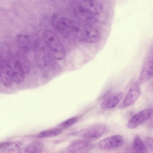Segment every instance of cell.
<instances>
[{"instance_id":"277c9868","label":"cell","mask_w":153,"mask_h":153,"mask_svg":"<svg viewBox=\"0 0 153 153\" xmlns=\"http://www.w3.org/2000/svg\"><path fill=\"white\" fill-rule=\"evenodd\" d=\"M108 130L107 127L104 124L96 125L81 130L74 133L90 141L96 140L104 134Z\"/></svg>"},{"instance_id":"ac0fdd59","label":"cell","mask_w":153,"mask_h":153,"mask_svg":"<svg viewBox=\"0 0 153 153\" xmlns=\"http://www.w3.org/2000/svg\"><path fill=\"white\" fill-rule=\"evenodd\" d=\"M62 131V129L59 128L51 129L41 132L37 136L39 138L52 137L60 134Z\"/></svg>"},{"instance_id":"5bb4252c","label":"cell","mask_w":153,"mask_h":153,"mask_svg":"<svg viewBox=\"0 0 153 153\" xmlns=\"http://www.w3.org/2000/svg\"><path fill=\"white\" fill-rule=\"evenodd\" d=\"M90 142L84 139L75 141L68 146V149L71 152H78L86 148L89 146Z\"/></svg>"},{"instance_id":"44dd1931","label":"cell","mask_w":153,"mask_h":153,"mask_svg":"<svg viewBox=\"0 0 153 153\" xmlns=\"http://www.w3.org/2000/svg\"><path fill=\"white\" fill-rule=\"evenodd\" d=\"M145 143L147 146L153 151V138L150 137H146L145 140Z\"/></svg>"},{"instance_id":"ffe728a7","label":"cell","mask_w":153,"mask_h":153,"mask_svg":"<svg viewBox=\"0 0 153 153\" xmlns=\"http://www.w3.org/2000/svg\"><path fill=\"white\" fill-rule=\"evenodd\" d=\"M79 119V117H71L61 123L59 126L63 128L68 127L75 123Z\"/></svg>"},{"instance_id":"d6986e66","label":"cell","mask_w":153,"mask_h":153,"mask_svg":"<svg viewBox=\"0 0 153 153\" xmlns=\"http://www.w3.org/2000/svg\"><path fill=\"white\" fill-rule=\"evenodd\" d=\"M19 144L17 143L4 142L0 144V152H10L18 149Z\"/></svg>"},{"instance_id":"52a82bcc","label":"cell","mask_w":153,"mask_h":153,"mask_svg":"<svg viewBox=\"0 0 153 153\" xmlns=\"http://www.w3.org/2000/svg\"><path fill=\"white\" fill-rule=\"evenodd\" d=\"M140 94L139 85L137 82L133 83L119 107L120 109L127 108L133 104L136 101Z\"/></svg>"},{"instance_id":"5b68a950","label":"cell","mask_w":153,"mask_h":153,"mask_svg":"<svg viewBox=\"0 0 153 153\" xmlns=\"http://www.w3.org/2000/svg\"><path fill=\"white\" fill-rule=\"evenodd\" d=\"M153 77V46L146 57L139 75L137 82L139 84L144 83Z\"/></svg>"},{"instance_id":"3957f363","label":"cell","mask_w":153,"mask_h":153,"mask_svg":"<svg viewBox=\"0 0 153 153\" xmlns=\"http://www.w3.org/2000/svg\"><path fill=\"white\" fill-rule=\"evenodd\" d=\"M43 36L54 58L58 60L63 59L65 55V49L55 33L51 30H47L44 32Z\"/></svg>"},{"instance_id":"2e32d148","label":"cell","mask_w":153,"mask_h":153,"mask_svg":"<svg viewBox=\"0 0 153 153\" xmlns=\"http://www.w3.org/2000/svg\"><path fill=\"white\" fill-rule=\"evenodd\" d=\"M131 150L134 153H145L147 151L146 147L138 135L134 138Z\"/></svg>"},{"instance_id":"603a6c76","label":"cell","mask_w":153,"mask_h":153,"mask_svg":"<svg viewBox=\"0 0 153 153\" xmlns=\"http://www.w3.org/2000/svg\"><path fill=\"white\" fill-rule=\"evenodd\" d=\"M85 2H88L95 0H81Z\"/></svg>"},{"instance_id":"30bf717a","label":"cell","mask_w":153,"mask_h":153,"mask_svg":"<svg viewBox=\"0 0 153 153\" xmlns=\"http://www.w3.org/2000/svg\"><path fill=\"white\" fill-rule=\"evenodd\" d=\"M76 17L80 21L89 24H94L97 21L95 15L92 14L85 7H77L73 11Z\"/></svg>"},{"instance_id":"6da1fadb","label":"cell","mask_w":153,"mask_h":153,"mask_svg":"<svg viewBox=\"0 0 153 153\" xmlns=\"http://www.w3.org/2000/svg\"><path fill=\"white\" fill-rule=\"evenodd\" d=\"M52 20L54 27L65 38L81 41L84 25L66 18H58L55 15L53 17Z\"/></svg>"},{"instance_id":"4fadbf2b","label":"cell","mask_w":153,"mask_h":153,"mask_svg":"<svg viewBox=\"0 0 153 153\" xmlns=\"http://www.w3.org/2000/svg\"><path fill=\"white\" fill-rule=\"evenodd\" d=\"M17 43L22 51L25 53L29 52L31 48L30 40L25 34H19L16 37Z\"/></svg>"},{"instance_id":"9c48e42d","label":"cell","mask_w":153,"mask_h":153,"mask_svg":"<svg viewBox=\"0 0 153 153\" xmlns=\"http://www.w3.org/2000/svg\"><path fill=\"white\" fill-rule=\"evenodd\" d=\"M150 109H146L139 112L128 122L127 127L129 129L136 128L148 120L151 115Z\"/></svg>"},{"instance_id":"7a4b0ae2","label":"cell","mask_w":153,"mask_h":153,"mask_svg":"<svg viewBox=\"0 0 153 153\" xmlns=\"http://www.w3.org/2000/svg\"><path fill=\"white\" fill-rule=\"evenodd\" d=\"M47 47L45 41L40 38L36 39L34 41L35 58L39 68L42 70L48 68L53 61Z\"/></svg>"},{"instance_id":"8992f818","label":"cell","mask_w":153,"mask_h":153,"mask_svg":"<svg viewBox=\"0 0 153 153\" xmlns=\"http://www.w3.org/2000/svg\"><path fill=\"white\" fill-rule=\"evenodd\" d=\"M0 73V80L3 84L7 87L11 85L13 81L10 56L5 59L1 56Z\"/></svg>"},{"instance_id":"7402d4cb","label":"cell","mask_w":153,"mask_h":153,"mask_svg":"<svg viewBox=\"0 0 153 153\" xmlns=\"http://www.w3.org/2000/svg\"><path fill=\"white\" fill-rule=\"evenodd\" d=\"M151 115L149 118V125L150 127H153V107L150 109Z\"/></svg>"},{"instance_id":"e0dca14e","label":"cell","mask_w":153,"mask_h":153,"mask_svg":"<svg viewBox=\"0 0 153 153\" xmlns=\"http://www.w3.org/2000/svg\"><path fill=\"white\" fill-rule=\"evenodd\" d=\"M43 145L40 143L35 142L30 144L21 150L19 152L25 153H40L42 151Z\"/></svg>"},{"instance_id":"7c38bea8","label":"cell","mask_w":153,"mask_h":153,"mask_svg":"<svg viewBox=\"0 0 153 153\" xmlns=\"http://www.w3.org/2000/svg\"><path fill=\"white\" fill-rule=\"evenodd\" d=\"M123 95V93L120 92L110 96L102 102L101 105V108L106 110L115 107L122 100Z\"/></svg>"},{"instance_id":"9a60e30c","label":"cell","mask_w":153,"mask_h":153,"mask_svg":"<svg viewBox=\"0 0 153 153\" xmlns=\"http://www.w3.org/2000/svg\"><path fill=\"white\" fill-rule=\"evenodd\" d=\"M87 2L85 7L92 14L96 16L102 12L103 7L100 2L95 0Z\"/></svg>"},{"instance_id":"8fae6325","label":"cell","mask_w":153,"mask_h":153,"mask_svg":"<svg viewBox=\"0 0 153 153\" xmlns=\"http://www.w3.org/2000/svg\"><path fill=\"white\" fill-rule=\"evenodd\" d=\"M123 139L120 135H115L101 140L98 146L101 149H108L118 147L123 143Z\"/></svg>"},{"instance_id":"ba28073f","label":"cell","mask_w":153,"mask_h":153,"mask_svg":"<svg viewBox=\"0 0 153 153\" xmlns=\"http://www.w3.org/2000/svg\"><path fill=\"white\" fill-rule=\"evenodd\" d=\"M12 78L13 82L21 84L25 78V71L21 62L17 59L11 57Z\"/></svg>"}]
</instances>
